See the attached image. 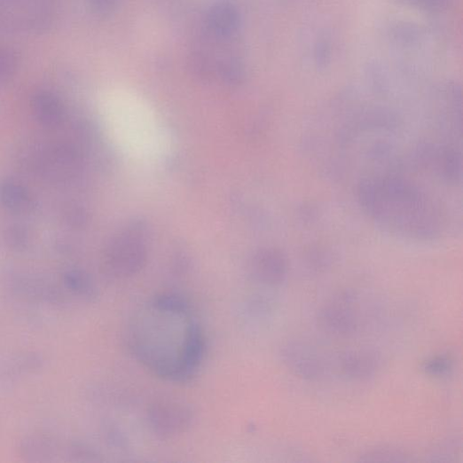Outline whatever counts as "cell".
I'll return each instance as SVG.
<instances>
[{"instance_id": "12", "label": "cell", "mask_w": 463, "mask_h": 463, "mask_svg": "<svg viewBox=\"0 0 463 463\" xmlns=\"http://www.w3.org/2000/svg\"><path fill=\"white\" fill-rule=\"evenodd\" d=\"M20 451L29 461H54L62 454V448L51 437L31 436L21 441Z\"/></svg>"}, {"instance_id": "17", "label": "cell", "mask_w": 463, "mask_h": 463, "mask_svg": "<svg viewBox=\"0 0 463 463\" xmlns=\"http://www.w3.org/2000/svg\"><path fill=\"white\" fill-rule=\"evenodd\" d=\"M453 359L451 356L443 354L433 357L425 362L424 372L436 378H443L451 374L453 369Z\"/></svg>"}, {"instance_id": "4", "label": "cell", "mask_w": 463, "mask_h": 463, "mask_svg": "<svg viewBox=\"0 0 463 463\" xmlns=\"http://www.w3.org/2000/svg\"><path fill=\"white\" fill-rule=\"evenodd\" d=\"M148 418L154 433L169 439L186 433L192 425L194 415L186 403L175 398H161L150 406Z\"/></svg>"}, {"instance_id": "7", "label": "cell", "mask_w": 463, "mask_h": 463, "mask_svg": "<svg viewBox=\"0 0 463 463\" xmlns=\"http://www.w3.org/2000/svg\"><path fill=\"white\" fill-rule=\"evenodd\" d=\"M5 285L13 294L52 305L65 302L66 295L55 284L20 271H11L5 276Z\"/></svg>"}, {"instance_id": "19", "label": "cell", "mask_w": 463, "mask_h": 463, "mask_svg": "<svg viewBox=\"0 0 463 463\" xmlns=\"http://www.w3.org/2000/svg\"><path fill=\"white\" fill-rule=\"evenodd\" d=\"M362 461H405V455L395 449H375L361 456Z\"/></svg>"}, {"instance_id": "14", "label": "cell", "mask_w": 463, "mask_h": 463, "mask_svg": "<svg viewBox=\"0 0 463 463\" xmlns=\"http://www.w3.org/2000/svg\"><path fill=\"white\" fill-rule=\"evenodd\" d=\"M43 357L35 352L19 355L10 360L2 370V377L8 381H16L25 375L35 373L43 366Z\"/></svg>"}, {"instance_id": "15", "label": "cell", "mask_w": 463, "mask_h": 463, "mask_svg": "<svg viewBox=\"0 0 463 463\" xmlns=\"http://www.w3.org/2000/svg\"><path fill=\"white\" fill-rule=\"evenodd\" d=\"M66 287L75 295L90 301L97 297V290L88 274L80 270H69L63 275Z\"/></svg>"}, {"instance_id": "10", "label": "cell", "mask_w": 463, "mask_h": 463, "mask_svg": "<svg viewBox=\"0 0 463 463\" xmlns=\"http://www.w3.org/2000/svg\"><path fill=\"white\" fill-rule=\"evenodd\" d=\"M338 364L343 376L354 381H365L376 374L380 359L372 350L355 349L341 353Z\"/></svg>"}, {"instance_id": "16", "label": "cell", "mask_w": 463, "mask_h": 463, "mask_svg": "<svg viewBox=\"0 0 463 463\" xmlns=\"http://www.w3.org/2000/svg\"><path fill=\"white\" fill-rule=\"evenodd\" d=\"M20 64V55L12 46L0 45V87L14 78Z\"/></svg>"}, {"instance_id": "8", "label": "cell", "mask_w": 463, "mask_h": 463, "mask_svg": "<svg viewBox=\"0 0 463 463\" xmlns=\"http://www.w3.org/2000/svg\"><path fill=\"white\" fill-rule=\"evenodd\" d=\"M203 23L204 35L217 40L232 41L239 32L241 17L233 4L220 2L208 11Z\"/></svg>"}, {"instance_id": "6", "label": "cell", "mask_w": 463, "mask_h": 463, "mask_svg": "<svg viewBox=\"0 0 463 463\" xmlns=\"http://www.w3.org/2000/svg\"><path fill=\"white\" fill-rule=\"evenodd\" d=\"M284 361L291 372L306 381H319L326 376V360L310 345L290 342L283 349Z\"/></svg>"}, {"instance_id": "1", "label": "cell", "mask_w": 463, "mask_h": 463, "mask_svg": "<svg viewBox=\"0 0 463 463\" xmlns=\"http://www.w3.org/2000/svg\"><path fill=\"white\" fill-rule=\"evenodd\" d=\"M363 208L384 224L419 238L435 237L438 224L433 206L403 179L364 180L359 187Z\"/></svg>"}, {"instance_id": "9", "label": "cell", "mask_w": 463, "mask_h": 463, "mask_svg": "<svg viewBox=\"0 0 463 463\" xmlns=\"http://www.w3.org/2000/svg\"><path fill=\"white\" fill-rule=\"evenodd\" d=\"M251 271L255 279L263 285H281L288 273L287 259L280 251L263 249L253 257Z\"/></svg>"}, {"instance_id": "18", "label": "cell", "mask_w": 463, "mask_h": 463, "mask_svg": "<svg viewBox=\"0 0 463 463\" xmlns=\"http://www.w3.org/2000/svg\"><path fill=\"white\" fill-rule=\"evenodd\" d=\"M5 242L13 251L21 252L28 247L30 238L27 228L20 224L10 226L6 230Z\"/></svg>"}, {"instance_id": "20", "label": "cell", "mask_w": 463, "mask_h": 463, "mask_svg": "<svg viewBox=\"0 0 463 463\" xmlns=\"http://www.w3.org/2000/svg\"><path fill=\"white\" fill-rule=\"evenodd\" d=\"M92 13L99 17H107L114 13L117 6V0H87Z\"/></svg>"}, {"instance_id": "11", "label": "cell", "mask_w": 463, "mask_h": 463, "mask_svg": "<svg viewBox=\"0 0 463 463\" xmlns=\"http://www.w3.org/2000/svg\"><path fill=\"white\" fill-rule=\"evenodd\" d=\"M32 111L37 122L46 127L59 125L65 116L62 100L48 90L35 92L32 98Z\"/></svg>"}, {"instance_id": "2", "label": "cell", "mask_w": 463, "mask_h": 463, "mask_svg": "<svg viewBox=\"0 0 463 463\" xmlns=\"http://www.w3.org/2000/svg\"><path fill=\"white\" fill-rule=\"evenodd\" d=\"M59 0H0V27L22 35H40L56 23Z\"/></svg>"}, {"instance_id": "3", "label": "cell", "mask_w": 463, "mask_h": 463, "mask_svg": "<svg viewBox=\"0 0 463 463\" xmlns=\"http://www.w3.org/2000/svg\"><path fill=\"white\" fill-rule=\"evenodd\" d=\"M147 228L134 222L124 228L108 246L103 262L105 272L114 278L130 277L147 262Z\"/></svg>"}, {"instance_id": "13", "label": "cell", "mask_w": 463, "mask_h": 463, "mask_svg": "<svg viewBox=\"0 0 463 463\" xmlns=\"http://www.w3.org/2000/svg\"><path fill=\"white\" fill-rule=\"evenodd\" d=\"M0 202L14 213H27L33 208V200L27 189L12 179L0 184Z\"/></svg>"}, {"instance_id": "5", "label": "cell", "mask_w": 463, "mask_h": 463, "mask_svg": "<svg viewBox=\"0 0 463 463\" xmlns=\"http://www.w3.org/2000/svg\"><path fill=\"white\" fill-rule=\"evenodd\" d=\"M318 326L326 334L335 338H349L358 327L355 300L341 294L322 306L318 313Z\"/></svg>"}]
</instances>
